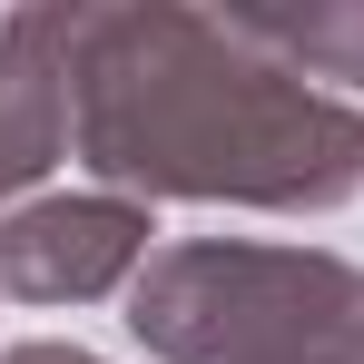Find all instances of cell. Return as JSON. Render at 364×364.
I'll list each match as a JSON object with an SVG mask.
<instances>
[{
    "mask_svg": "<svg viewBox=\"0 0 364 364\" xmlns=\"http://www.w3.org/2000/svg\"><path fill=\"white\" fill-rule=\"evenodd\" d=\"M227 30L305 89H364V0H227Z\"/></svg>",
    "mask_w": 364,
    "mask_h": 364,
    "instance_id": "5",
    "label": "cell"
},
{
    "mask_svg": "<svg viewBox=\"0 0 364 364\" xmlns=\"http://www.w3.org/2000/svg\"><path fill=\"white\" fill-rule=\"evenodd\" d=\"M69 158V0L0 20V217Z\"/></svg>",
    "mask_w": 364,
    "mask_h": 364,
    "instance_id": "4",
    "label": "cell"
},
{
    "mask_svg": "<svg viewBox=\"0 0 364 364\" xmlns=\"http://www.w3.org/2000/svg\"><path fill=\"white\" fill-rule=\"evenodd\" d=\"M364 266L325 246H256V237H187L158 246L128 286V335L158 364H227L237 345L355 296Z\"/></svg>",
    "mask_w": 364,
    "mask_h": 364,
    "instance_id": "2",
    "label": "cell"
},
{
    "mask_svg": "<svg viewBox=\"0 0 364 364\" xmlns=\"http://www.w3.org/2000/svg\"><path fill=\"white\" fill-rule=\"evenodd\" d=\"M148 207L109 197V187H79V197H30L0 217V296L10 305H99L138 286L148 266Z\"/></svg>",
    "mask_w": 364,
    "mask_h": 364,
    "instance_id": "3",
    "label": "cell"
},
{
    "mask_svg": "<svg viewBox=\"0 0 364 364\" xmlns=\"http://www.w3.org/2000/svg\"><path fill=\"white\" fill-rule=\"evenodd\" d=\"M69 158L138 207L325 217L364 197V109L246 50L227 10L69 0Z\"/></svg>",
    "mask_w": 364,
    "mask_h": 364,
    "instance_id": "1",
    "label": "cell"
},
{
    "mask_svg": "<svg viewBox=\"0 0 364 364\" xmlns=\"http://www.w3.org/2000/svg\"><path fill=\"white\" fill-rule=\"evenodd\" d=\"M227 364H364V286L296 315V325H276V335H256V345H237Z\"/></svg>",
    "mask_w": 364,
    "mask_h": 364,
    "instance_id": "6",
    "label": "cell"
},
{
    "mask_svg": "<svg viewBox=\"0 0 364 364\" xmlns=\"http://www.w3.org/2000/svg\"><path fill=\"white\" fill-rule=\"evenodd\" d=\"M0 364H109V355H89V345H50V335H40V345H10Z\"/></svg>",
    "mask_w": 364,
    "mask_h": 364,
    "instance_id": "7",
    "label": "cell"
}]
</instances>
